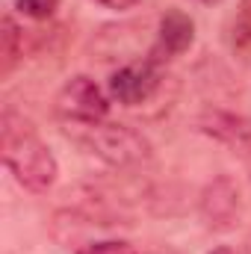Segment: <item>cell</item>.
<instances>
[{"mask_svg": "<svg viewBox=\"0 0 251 254\" xmlns=\"http://www.w3.org/2000/svg\"><path fill=\"white\" fill-rule=\"evenodd\" d=\"M77 254H139L130 243L125 240H101V243H89Z\"/></svg>", "mask_w": 251, "mask_h": 254, "instance_id": "9", "label": "cell"}, {"mask_svg": "<svg viewBox=\"0 0 251 254\" xmlns=\"http://www.w3.org/2000/svg\"><path fill=\"white\" fill-rule=\"evenodd\" d=\"M192 42H195V21L189 18L187 12H181V9H169L160 18L157 45H154V51L148 57L157 60V63H169V60L187 54L192 48Z\"/></svg>", "mask_w": 251, "mask_h": 254, "instance_id": "6", "label": "cell"}, {"mask_svg": "<svg viewBox=\"0 0 251 254\" xmlns=\"http://www.w3.org/2000/svg\"><path fill=\"white\" fill-rule=\"evenodd\" d=\"M95 3H101L104 9H113V12H127V9H133L139 0H95Z\"/></svg>", "mask_w": 251, "mask_h": 254, "instance_id": "10", "label": "cell"}, {"mask_svg": "<svg viewBox=\"0 0 251 254\" xmlns=\"http://www.w3.org/2000/svg\"><path fill=\"white\" fill-rule=\"evenodd\" d=\"M54 113L68 127L77 125H98L110 116V95L86 74H77L65 80L63 89L54 98Z\"/></svg>", "mask_w": 251, "mask_h": 254, "instance_id": "3", "label": "cell"}, {"mask_svg": "<svg viewBox=\"0 0 251 254\" xmlns=\"http://www.w3.org/2000/svg\"><path fill=\"white\" fill-rule=\"evenodd\" d=\"M0 151H3V163L9 175L27 192L42 195L57 184L60 163L54 151L36 133V127L24 122L21 116H15L12 110H6L0 122Z\"/></svg>", "mask_w": 251, "mask_h": 254, "instance_id": "1", "label": "cell"}, {"mask_svg": "<svg viewBox=\"0 0 251 254\" xmlns=\"http://www.w3.org/2000/svg\"><path fill=\"white\" fill-rule=\"evenodd\" d=\"M74 142H80L92 157L113 169H136L151 160V142L127 125L119 122H98V125H77L68 130Z\"/></svg>", "mask_w": 251, "mask_h": 254, "instance_id": "2", "label": "cell"}, {"mask_svg": "<svg viewBox=\"0 0 251 254\" xmlns=\"http://www.w3.org/2000/svg\"><path fill=\"white\" fill-rule=\"evenodd\" d=\"M210 254H237L234 249H228V246H219V249H213Z\"/></svg>", "mask_w": 251, "mask_h": 254, "instance_id": "11", "label": "cell"}, {"mask_svg": "<svg viewBox=\"0 0 251 254\" xmlns=\"http://www.w3.org/2000/svg\"><path fill=\"white\" fill-rule=\"evenodd\" d=\"M163 83V63L157 60H142V63L122 65L110 77V98L119 101L122 107H142L157 95Z\"/></svg>", "mask_w": 251, "mask_h": 254, "instance_id": "4", "label": "cell"}, {"mask_svg": "<svg viewBox=\"0 0 251 254\" xmlns=\"http://www.w3.org/2000/svg\"><path fill=\"white\" fill-rule=\"evenodd\" d=\"M15 9H18L24 18L48 21V18L60 9V0H15Z\"/></svg>", "mask_w": 251, "mask_h": 254, "instance_id": "8", "label": "cell"}, {"mask_svg": "<svg viewBox=\"0 0 251 254\" xmlns=\"http://www.w3.org/2000/svg\"><path fill=\"white\" fill-rule=\"evenodd\" d=\"M0 42H3V71H9L12 65L24 57V27L15 21V15H12V12L3 18Z\"/></svg>", "mask_w": 251, "mask_h": 254, "instance_id": "7", "label": "cell"}, {"mask_svg": "<svg viewBox=\"0 0 251 254\" xmlns=\"http://www.w3.org/2000/svg\"><path fill=\"white\" fill-rule=\"evenodd\" d=\"M198 3H219V0H198Z\"/></svg>", "mask_w": 251, "mask_h": 254, "instance_id": "12", "label": "cell"}, {"mask_svg": "<svg viewBox=\"0 0 251 254\" xmlns=\"http://www.w3.org/2000/svg\"><path fill=\"white\" fill-rule=\"evenodd\" d=\"M240 207H243L240 187L228 175L216 178L201 195V216H204L207 228H213V231H228V228L240 225Z\"/></svg>", "mask_w": 251, "mask_h": 254, "instance_id": "5", "label": "cell"}]
</instances>
